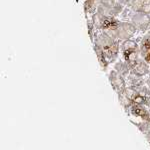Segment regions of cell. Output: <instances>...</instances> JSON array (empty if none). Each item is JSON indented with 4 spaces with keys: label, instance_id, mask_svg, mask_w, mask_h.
Instances as JSON below:
<instances>
[{
    "label": "cell",
    "instance_id": "1",
    "mask_svg": "<svg viewBox=\"0 0 150 150\" xmlns=\"http://www.w3.org/2000/svg\"><path fill=\"white\" fill-rule=\"evenodd\" d=\"M95 50L100 60L112 61L119 52V46L115 38H113L108 33H102L96 38Z\"/></svg>",
    "mask_w": 150,
    "mask_h": 150
},
{
    "label": "cell",
    "instance_id": "2",
    "mask_svg": "<svg viewBox=\"0 0 150 150\" xmlns=\"http://www.w3.org/2000/svg\"><path fill=\"white\" fill-rule=\"evenodd\" d=\"M136 27L133 24L127 22H113L107 27L108 34L113 38H118L121 40H128L134 35Z\"/></svg>",
    "mask_w": 150,
    "mask_h": 150
},
{
    "label": "cell",
    "instance_id": "3",
    "mask_svg": "<svg viewBox=\"0 0 150 150\" xmlns=\"http://www.w3.org/2000/svg\"><path fill=\"white\" fill-rule=\"evenodd\" d=\"M121 50L123 53L125 61L129 65H132L138 59V55L140 53V47L131 40H125L121 45Z\"/></svg>",
    "mask_w": 150,
    "mask_h": 150
},
{
    "label": "cell",
    "instance_id": "4",
    "mask_svg": "<svg viewBox=\"0 0 150 150\" xmlns=\"http://www.w3.org/2000/svg\"><path fill=\"white\" fill-rule=\"evenodd\" d=\"M132 23L136 28L140 29V30H145L150 26V18L147 14L137 12V14L132 16Z\"/></svg>",
    "mask_w": 150,
    "mask_h": 150
},
{
    "label": "cell",
    "instance_id": "5",
    "mask_svg": "<svg viewBox=\"0 0 150 150\" xmlns=\"http://www.w3.org/2000/svg\"><path fill=\"white\" fill-rule=\"evenodd\" d=\"M140 54L144 61L150 65V33L142 38L140 43Z\"/></svg>",
    "mask_w": 150,
    "mask_h": 150
},
{
    "label": "cell",
    "instance_id": "6",
    "mask_svg": "<svg viewBox=\"0 0 150 150\" xmlns=\"http://www.w3.org/2000/svg\"><path fill=\"white\" fill-rule=\"evenodd\" d=\"M131 7L138 13L150 14V0H131Z\"/></svg>",
    "mask_w": 150,
    "mask_h": 150
},
{
    "label": "cell",
    "instance_id": "7",
    "mask_svg": "<svg viewBox=\"0 0 150 150\" xmlns=\"http://www.w3.org/2000/svg\"><path fill=\"white\" fill-rule=\"evenodd\" d=\"M130 66L132 67L134 73H136L137 75H144L148 72V66H147V63L144 60L137 59L136 61L132 65H130Z\"/></svg>",
    "mask_w": 150,
    "mask_h": 150
},
{
    "label": "cell",
    "instance_id": "8",
    "mask_svg": "<svg viewBox=\"0 0 150 150\" xmlns=\"http://www.w3.org/2000/svg\"><path fill=\"white\" fill-rule=\"evenodd\" d=\"M111 79H112V81H114L113 84H114L120 91H122V89L124 88V83H123V80L121 79V77L116 73H112V75H111Z\"/></svg>",
    "mask_w": 150,
    "mask_h": 150
},
{
    "label": "cell",
    "instance_id": "9",
    "mask_svg": "<svg viewBox=\"0 0 150 150\" xmlns=\"http://www.w3.org/2000/svg\"><path fill=\"white\" fill-rule=\"evenodd\" d=\"M148 84H149V85H150V78H149V80H148Z\"/></svg>",
    "mask_w": 150,
    "mask_h": 150
},
{
    "label": "cell",
    "instance_id": "10",
    "mask_svg": "<svg viewBox=\"0 0 150 150\" xmlns=\"http://www.w3.org/2000/svg\"><path fill=\"white\" fill-rule=\"evenodd\" d=\"M149 28H150V26H149Z\"/></svg>",
    "mask_w": 150,
    "mask_h": 150
}]
</instances>
